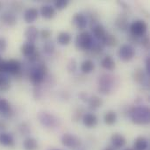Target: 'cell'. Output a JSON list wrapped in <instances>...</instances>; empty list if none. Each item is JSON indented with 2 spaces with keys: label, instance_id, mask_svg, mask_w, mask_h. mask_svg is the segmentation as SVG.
<instances>
[{
  "label": "cell",
  "instance_id": "obj_42",
  "mask_svg": "<svg viewBox=\"0 0 150 150\" xmlns=\"http://www.w3.org/2000/svg\"><path fill=\"white\" fill-rule=\"evenodd\" d=\"M12 7H13V9H14L15 11H19L21 10V8H22V4L19 3V2H14V3L12 4Z\"/></svg>",
  "mask_w": 150,
  "mask_h": 150
},
{
  "label": "cell",
  "instance_id": "obj_16",
  "mask_svg": "<svg viewBox=\"0 0 150 150\" xmlns=\"http://www.w3.org/2000/svg\"><path fill=\"white\" fill-rule=\"evenodd\" d=\"M1 19L4 22V24H5L8 26H13L16 25V22H17V18L15 14L11 11L4 12L1 16Z\"/></svg>",
  "mask_w": 150,
  "mask_h": 150
},
{
  "label": "cell",
  "instance_id": "obj_22",
  "mask_svg": "<svg viewBox=\"0 0 150 150\" xmlns=\"http://www.w3.org/2000/svg\"><path fill=\"white\" fill-rule=\"evenodd\" d=\"M23 149L24 150H38V142L34 138L28 137L23 142Z\"/></svg>",
  "mask_w": 150,
  "mask_h": 150
},
{
  "label": "cell",
  "instance_id": "obj_9",
  "mask_svg": "<svg viewBox=\"0 0 150 150\" xmlns=\"http://www.w3.org/2000/svg\"><path fill=\"white\" fill-rule=\"evenodd\" d=\"M21 72V63L17 60L6 61V73L12 76H17Z\"/></svg>",
  "mask_w": 150,
  "mask_h": 150
},
{
  "label": "cell",
  "instance_id": "obj_21",
  "mask_svg": "<svg viewBox=\"0 0 150 150\" xmlns=\"http://www.w3.org/2000/svg\"><path fill=\"white\" fill-rule=\"evenodd\" d=\"M133 78L137 83L142 84L147 80V73L141 68L136 69L133 73Z\"/></svg>",
  "mask_w": 150,
  "mask_h": 150
},
{
  "label": "cell",
  "instance_id": "obj_48",
  "mask_svg": "<svg viewBox=\"0 0 150 150\" xmlns=\"http://www.w3.org/2000/svg\"><path fill=\"white\" fill-rule=\"evenodd\" d=\"M125 150H134V149H126Z\"/></svg>",
  "mask_w": 150,
  "mask_h": 150
},
{
  "label": "cell",
  "instance_id": "obj_47",
  "mask_svg": "<svg viewBox=\"0 0 150 150\" xmlns=\"http://www.w3.org/2000/svg\"><path fill=\"white\" fill-rule=\"evenodd\" d=\"M50 150H62V149H52Z\"/></svg>",
  "mask_w": 150,
  "mask_h": 150
},
{
  "label": "cell",
  "instance_id": "obj_19",
  "mask_svg": "<svg viewBox=\"0 0 150 150\" xmlns=\"http://www.w3.org/2000/svg\"><path fill=\"white\" fill-rule=\"evenodd\" d=\"M55 9L52 5H43L40 9V14L41 16L46 19H51L55 16Z\"/></svg>",
  "mask_w": 150,
  "mask_h": 150
},
{
  "label": "cell",
  "instance_id": "obj_45",
  "mask_svg": "<svg viewBox=\"0 0 150 150\" xmlns=\"http://www.w3.org/2000/svg\"><path fill=\"white\" fill-rule=\"evenodd\" d=\"M6 129V124L4 121L0 120V130H5Z\"/></svg>",
  "mask_w": 150,
  "mask_h": 150
},
{
  "label": "cell",
  "instance_id": "obj_46",
  "mask_svg": "<svg viewBox=\"0 0 150 150\" xmlns=\"http://www.w3.org/2000/svg\"><path fill=\"white\" fill-rule=\"evenodd\" d=\"M103 150H115L112 147H106L105 149H104Z\"/></svg>",
  "mask_w": 150,
  "mask_h": 150
},
{
  "label": "cell",
  "instance_id": "obj_23",
  "mask_svg": "<svg viewBox=\"0 0 150 150\" xmlns=\"http://www.w3.org/2000/svg\"><path fill=\"white\" fill-rule=\"evenodd\" d=\"M101 66L106 70H113L115 69V62L111 55L105 56L101 61Z\"/></svg>",
  "mask_w": 150,
  "mask_h": 150
},
{
  "label": "cell",
  "instance_id": "obj_25",
  "mask_svg": "<svg viewBox=\"0 0 150 150\" xmlns=\"http://www.w3.org/2000/svg\"><path fill=\"white\" fill-rule=\"evenodd\" d=\"M0 112L5 117H9V115L11 113V104L9 103L8 100L4 98L0 99Z\"/></svg>",
  "mask_w": 150,
  "mask_h": 150
},
{
  "label": "cell",
  "instance_id": "obj_33",
  "mask_svg": "<svg viewBox=\"0 0 150 150\" xmlns=\"http://www.w3.org/2000/svg\"><path fill=\"white\" fill-rule=\"evenodd\" d=\"M68 4H69L68 0H57V1L54 2V7L58 11H62V10L66 9Z\"/></svg>",
  "mask_w": 150,
  "mask_h": 150
},
{
  "label": "cell",
  "instance_id": "obj_26",
  "mask_svg": "<svg viewBox=\"0 0 150 150\" xmlns=\"http://www.w3.org/2000/svg\"><path fill=\"white\" fill-rule=\"evenodd\" d=\"M92 28V32H93V34L94 36L98 39V40H103V38L105 36L106 34V32H105V27L101 25V24H97L96 25H94Z\"/></svg>",
  "mask_w": 150,
  "mask_h": 150
},
{
  "label": "cell",
  "instance_id": "obj_39",
  "mask_svg": "<svg viewBox=\"0 0 150 150\" xmlns=\"http://www.w3.org/2000/svg\"><path fill=\"white\" fill-rule=\"evenodd\" d=\"M141 43H142V45L147 50L149 49V37L148 35H144V36L142 37V40H141Z\"/></svg>",
  "mask_w": 150,
  "mask_h": 150
},
{
  "label": "cell",
  "instance_id": "obj_28",
  "mask_svg": "<svg viewBox=\"0 0 150 150\" xmlns=\"http://www.w3.org/2000/svg\"><path fill=\"white\" fill-rule=\"evenodd\" d=\"M88 105L91 109L96 110L103 105V100H102V98H100L98 96H92V97L89 98Z\"/></svg>",
  "mask_w": 150,
  "mask_h": 150
},
{
  "label": "cell",
  "instance_id": "obj_15",
  "mask_svg": "<svg viewBox=\"0 0 150 150\" xmlns=\"http://www.w3.org/2000/svg\"><path fill=\"white\" fill-rule=\"evenodd\" d=\"M39 16V11L36 8L32 7V8H28L27 10H25V13H24V19L26 23L30 24L34 22L37 18Z\"/></svg>",
  "mask_w": 150,
  "mask_h": 150
},
{
  "label": "cell",
  "instance_id": "obj_44",
  "mask_svg": "<svg viewBox=\"0 0 150 150\" xmlns=\"http://www.w3.org/2000/svg\"><path fill=\"white\" fill-rule=\"evenodd\" d=\"M129 40L131 41V42H133V43H137V42H139V40H138V37H135V36H134V35H132L131 34V36H130V38H129Z\"/></svg>",
  "mask_w": 150,
  "mask_h": 150
},
{
  "label": "cell",
  "instance_id": "obj_24",
  "mask_svg": "<svg viewBox=\"0 0 150 150\" xmlns=\"http://www.w3.org/2000/svg\"><path fill=\"white\" fill-rule=\"evenodd\" d=\"M104 45L109 47H116L119 43V40L117 39V37L113 34H109V33H106L105 36L103 38L102 40Z\"/></svg>",
  "mask_w": 150,
  "mask_h": 150
},
{
  "label": "cell",
  "instance_id": "obj_4",
  "mask_svg": "<svg viewBox=\"0 0 150 150\" xmlns=\"http://www.w3.org/2000/svg\"><path fill=\"white\" fill-rule=\"evenodd\" d=\"M38 119L40 124L47 128H54L59 126V120L54 114L47 112H40L38 114Z\"/></svg>",
  "mask_w": 150,
  "mask_h": 150
},
{
  "label": "cell",
  "instance_id": "obj_29",
  "mask_svg": "<svg viewBox=\"0 0 150 150\" xmlns=\"http://www.w3.org/2000/svg\"><path fill=\"white\" fill-rule=\"evenodd\" d=\"M95 69V64L93 62V61L88 59L83 62V63L81 64V70L83 73L84 74H90Z\"/></svg>",
  "mask_w": 150,
  "mask_h": 150
},
{
  "label": "cell",
  "instance_id": "obj_51",
  "mask_svg": "<svg viewBox=\"0 0 150 150\" xmlns=\"http://www.w3.org/2000/svg\"><path fill=\"white\" fill-rule=\"evenodd\" d=\"M0 83H1V76H0Z\"/></svg>",
  "mask_w": 150,
  "mask_h": 150
},
{
  "label": "cell",
  "instance_id": "obj_50",
  "mask_svg": "<svg viewBox=\"0 0 150 150\" xmlns=\"http://www.w3.org/2000/svg\"><path fill=\"white\" fill-rule=\"evenodd\" d=\"M1 7H2V3L0 2V9H1Z\"/></svg>",
  "mask_w": 150,
  "mask_h": 150
},
{
  "label": "cell",
  "instance_id": "obj_34",
  "mask_svg": "<svg viewBox=\"0 0 150 150\" xmlns=\"http://www.w3.org/2000/svg\"><path fill=\"white\" fill-rule=\"evenodd\" d=\"M84 112H83V109H76V111H75V112L73 113V116H72V120L73 121H75V122H77V121H79V120H81V119H83V114Z\"/></svg>",
  "mask_w": 150,
  "mask_h": 150
},
{
  "label": "cell",
  "instance_id": "obj_8",
  "mask_svg": "<svg viewBox=\"0 0 150 150\" xmlns=\"http://www.w3.org/2000/svg\"><path fill=\"white\" fill-rule=\"evenodd\" d=\"M134 54H135V50L133 47V46H131L130 44L122 45L118 52V55L120 59L123 62L131 61L134 57Z\"/></svg>",
  "mask_w": 150,
  "mask_h": 150
},
{
  "label": "cell",
  "instance_id": "obj_1",
  "mask_svg": "<svg viewBox=\"0 0 150 150\" xmlns=\"http://www.w3.org/2000/svg\"><path fill=\"white\" fill-rule=\"evenodd\" d=\"M129 116L133 123L136 125H147L150 121L149 108L145 105L133 107Z\"/></svg>",
  "mask_w": 150,
  "mask_h": 150
},
{
  "label": "cell",
  "instance_id": "obj_27",
  "mask_svg": "<svg viewBox=\"0 0 150 150\" xmlns=\"http://www.w3.org/2000/svg\"><path fill=\"white\" fill-rule=\"evenodd\" d=\"M57 41L61 46H67L71 41V35L67 32H61L57 36Z\"/></svg>",
  "mask_w": 150,
  "mask_h": 150
},
{
  "label": "cell",
  "instance_id": "obj_41",
  "mask_svg": "<svg viewBox=\"0 0 150 150\" xmlns=\"http://www.w3.org/2000/svg\"><path fill=\"white\" fill-rule=\"evenodd\" d=\"M79 98H80V99H81L82 101H83V102H88L90 97H89L88 94H86L85 92H81V93L79 94Z\"/></svg>",
  "mask_w": 150,
  "mask_h": 150
},
{
  "label": "cell",
  "instance_id": "obj_17",
  "mask_svg": "<svg viewBox=\"0 0 150 150\" xmlns=\"http://www.w3.org/2000/svg\"><path fill=\"white\" fill-rule=\"evenodd\" d=\"M128 17L126 14H120L116 20H115V25L122 31H125L128 28L129 23H128Z\"/></svg>",
  "mask_w": 150,
  "mask_h": 150
},
{
  "label": "cell",
  "instance_id": "obj_35",
  "mask_svg": "<svg viewBox=\"0 0 150 150\" xmlns=\"http://www.w3.org/2000/svg\"><path fill=\"white\" fill-rule=\"evenodd\" d=\"M18 130L20 132V134L22 135H27L30 132H31V129H30V127L28 126L27 123H22L19 125L18 127Z\"/></svg>",
  "mask_w": 150,
  "mask_h": 150
},
{
  "label": "cell",
  "instance_id": "obj_18",
  "mask_svg": "<svg viewBox=\"0 0 150 150\" xmlns=\"http://www.w3.org/2000/svg\"><path fill=\"white\" fill-rule=\"evenodd\" d=\"M37 50L35 45L33 43H30V42H25L24 44L21 45L20 47V52L21 54L25 56V57H29L32 54H33L35 51Z\"/></svg>",
  "mask_w": 150,
  "mask_h": 150
},
{
  "label": "cell",
  "instance_id": "obj_6",
  "mask_svg": "<svg viewBox=\"0 0 150 150\" xmlns=\"http://www.w3.org/2000/svg\"><path fill=\"white\" fill-rule=\"evenodd\" d=\"M62 144L69 149H77L82 146V141L79 137L72 134H64L62 136Z\"/></svg>",
  "mask_w": 150,
  "mask_h": 150
},
{
  "label": "cell",
  "instance_id": "obj_11",
  "mask_svg": "<svg viewBox=\"0 0 150 150\" xmlns=\"http://www.w3.org/2000/svg\"><path fill=\"white\" fill-rule=\"evenodd\" d=\"M111 142L114 149H120L127 143L126 138L120 134H113L111 137Z\"/></svg>",
  "mask_w": 150,
  "mask_h": 150
},
{
  "label": "cell",
  "instance_id": "obj_38",
  "mask_svg": "<svg viewBox=\"0 0 150 150\" xmlns=\"http://www.w3.org/2000/svg\"><path fill=\"white\" fill-rule=\"evenodd\" d=\"M51 34H52V32L49 30V29H43L41 32H40V36H41V39L42 40H47V39H49L50 38V36H51Z\"/></svg>",
  "mask_w": 150,
  "mask_h": 150
},
{
  "label": "cell",
  "instance_id": "obj_49",
  "mask_svg": "<svg viewBox=\"0 0 150 150\" xmlns=\"http://www.w3.org/2000/svg\"><path fill=\"white\" fill-rule=\"evenodd\" d=\"M2 61H3V59H2V57H1V55H0V62H1Z\"/></svg>",
  "mask_w": 150,
  "mask_h": 150
},
{
  "label": "cell",
  "instance_id": "obj_43",
  "mask_svg": "<svg viewBox=\"0 0 150 150\" xmlns=\"http://www.w3.org/2000/svg\"><path fill=\"white\" fill-rule=\"evenodd\" d=\"M146 73L149 74L150 73V58L148 57L146 60Z\"/></svg>",
  "mask_w": 150,
  "mask_h": 150
},
{
  "label": "cell",
  "instance_id": "obj_2",
  "mask_svg": "<svg viewBox=\"0 0 150 150\" xmlns=\"http://www.w3.org/2000/svg\"><path fill=\"white\" fill-rule=\"evenodd\" d=\"M47 74V67L44 62H37L29 71L30 81L35 85L41 83Z\"/></svg>",
  "mask_w": 150,
  "mask_h": 150
},
{
  "label": "cell",
  "instance_id": "obj_10",
  "mask_svg": "<svg viewBox=\"0 0 150 150\" xmlns=\"http://www.w3.org/2000/svg\"><path fill=\"white\" fill-rule=\"evenodd\" d=\"M87 18L83 13H76L72 18V24L78 29L83 30L87 26Z\"/></svg>",
  "mask_w": 150,
  "mask_h": 150
},
{
  "label": "cell",
  "instance_id": "obj_30",
  "mask_svg": "<svg viewBox=\"0 0 150 150\" xmlns=\"http://www.w3.org/2000/svg\"><path fill=\"white\" fill-rule=\"evenodd\" d=\"M104 121L108 126L115 124L117 121V113L114 111H108L104 116Z\"/></svg>",
  "mask_w": 150,
  "mask_h": 150
},
{
  "label": "cell",
  "instance_id": "obj_14",
  "mask_svg": "<svg viewBox=\"0 0 150 150\" xmlns=\"http://www.w3.org/2000/svg\"><path fill=\"white\" fill-rule=\"evenodd\" d=\"M83 123L88 128H93L98 124V118L93 113H85L83 117Z\"/></svg>",
  "mask_w": 150,
  "mask_h": 150
},
{
  "label": "cell",
  "instance_id": "obj_36",
  "mask_svg": "<svg viewBox=\"0 0 150 150\" xmlns=\"http://www.w3.org/2000/svg\"><path fill=\"white\" fill-rule=\"evenodd\" d=\"M40 58V54L38 50H36L33 54H32L27 59L30 62L32 63H35V62H39V60Z\"/></svg>",
  "mask_w": 150,
  "mask_h": 150
},
{
  "label": "cell",
  "instance_id": "obj_40",
  "mask_svg": "<svg viewBox=\"0 0 150 150\" xmlns=\"http://www.w3.org/2000/svg\"><path fill=\"white\" fill-rule=\"evenodd\" d=\"M7 47V41L4 37H0V53H3L5 51Z\"/></svg>",
  "mask_w": 150,
  "mask_h": 150
},
{
  "label": "cell",
  "instance_id": "obj_37",
  "mask_svg": "<svg viewBox=\"0 0 150 150\" xmlns=\"http://www.w3.org/2000/svg\"><path fill=\"white\" fill-rule=\"evenodd\" d=\"M67 69H68L69 72H70V73L71 72H75V70L76 69V62L75 59H71L69 62V63L67 65Z\"/></svg>",
  "mask_w": 150,
  "mask_h": 150
},
{
  "label": "cell",
  "instance_id": "obj_12",
  "mask_svg": "<svg viewBox=\"0 0 150 150\" xmlns=\"http://www.w3.org/2000/svg\"><path fill=\"white\" fill-rule=\"evenodd\" d=\"M0 145L6 148H13L15 146V140L12 134L2 132L0 134Z\"/></svg>",
  "mask_w": 150,
  "mask_h": 150
},
{
  "label": "cell",
  "instance_id": "obj_5",
  "mask_svg": "<svg viewBox=\"0 0 150 150\" xmlns=\"http://www.w3.org/2000/svg\"><path fill=\"white\" fill-rule=\"evenodd\" d=\"M113 76L105 74L99 77L98 80V91L100 93L107 95L112 91L113 88Z\"/></svg>",
  "mask_w": 150,
  "mask_h": 150
},
{
  "label": "cell",
  "instance_id": "obj_7",
  "mask_svg": "<svg viewBox=\"0 0 150 150\" xmlns=\"http://www.w3.org/2000/svg\"><path fill=\"white\" fill-rule=\"evenodd\" d=\"M148 30V24L142 19L134 21L130 25V32L131 34L135 37H143L146 35Z\"/></svg>",
  "mask_w": 150,
  "mask_h": 150
},
{
  "label": "cell",
  "instance_id": "obj_3",
  "mask_svg": "<svg viewBox=\"0 0 150 150\" xmlns=\"http://www.w3.org/2000/svg\"><path fill=\"white\" fill-rule=\"evenodd\" d=\"M93 44V37L89 32H82L76 38V46L78 49L90 50Z\"/></svg>",
  "mask_w": 150,
  "mask_h": 150
},
{
  "label": "cell",
  "instance_id": "obj_32",
  "mask_svg": "<svg viewBox=\"0 0 150 150\" xmlns=\"http://www.w3.org/2000/svg\"><path fill=\"white\" fill-rule=\"evenodd\" d=\"M54 49H55L54 44L51 40H48V41L45 42L44 45H43V51L47 54H52L54 52Z\"/></svg>",
  "mask_w": 150,
  "mask_h": 150
},
{
  "label": "cell",
  "instance_id": "obj_20",
  "mask_svg": "<svg viewBox=\"0 0 150 150\" xmlns=\"http://www.w3.org/2000/svg\"><path fill=\"white\" fill-rule=\"evenodd\" d=\"M149 148V140L144 136H139L134 143V150H147Z\"/></svg>",
  "mask_w": 150,
  "mask_h": 150
},
{
  "label": "cell",
  "instance_id": "obj_31",
  "mask_svg": "<svg viewBox=\"0 0 150 150\" xmlns=\"http://www.w3.org/2000/svg\"><path fill=\"white\" fill-rule=\"evenodd\" d=\"M0 76H1L0 91L1 92H6L10 89V80L4 75H0Z\"/></svg>",
  "mask_w": 150,
  "mask_h": 150
},
{
  "label": "cell",
  "instance_id": "obj_13",
  "mask_svg": "<svg viewBox=\"0 0 150 150\" xmlns=\"http://www.w3.org/2000/svg\"><path fill=\"white\" fill-rule=\"evenodd\" d=\"M38 34H39V31H38L37 27H35L34 25L28 26L25 31V37L27 42H30V43L35 42V40L38 38Z\"/></svg>",
  "mask_w": 150,
  "mask_h": 150
}]
</instances>
